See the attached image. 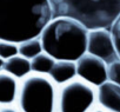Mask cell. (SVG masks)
<instances>
[{
    "label": "cell",
    "instance_id": "15",
    "mask_svg": "<svg viewBox=\"0 0 120 112\" xmlns=\"http://www.w3.org/2000/svg\"><path fill=\"white\" fill-rule=\"evenodd\" d=\"M109 30H111L113 40H114V45H115V48H116L118 57L120 59V14L114 20V23L112 24V26L109 27Z\"/></svg>",
    "mask_w": 120,
    "mask_h": 112
},
{
    "label": "cell",
    "instance_id": "6",
    "mask_svg": "<svg viewBox=\"0 0 120 112\" xmlns=\"http://www.w3.org/2000/svg\"><path fill=\"white\" fill-rule=\"evenodd\" d=\"M86 52L94 55V57L100 58L107 65L119 59L109 28L90 30L87 35Z\"/></svg>",
    "mask_w": 120,
    "mask_h": 112
},
{
    "label": "cell",
    "instance_id": "13",
    "mask_svg": "<svg viewBox=\"0 0 120 112\" xmlns=\"http://www.w3.org/2000/svg\"><path fill=\"white\" fill-rule=\"evenodd\" d=\"M55 59L46 52H41L37 57L31 59V70L34 73L49 74L52 67L54 66Z\"/></svg>",
    "mask_w": 120,
    "mask_h": 112
},
{
    "label": "cell",
    "instance_id": "12",
    "mask_svg": "<svg viewBox=\"0 0 120 112\" xmlns=\"http://www.w3.org/2000/svg\"><path fill=\"white\" fill-rule=\"evenodd\" d=\"M18 48H19V54L25 57V58H27V59H30V60L33 59L34 57H37V55L40 54L41 52H44L40 37L27 39L25 41L19 42Z\"/></svg>",
    "mask_w": 120,
    "mask_h": 112
},
{
    "label": "cell",
    "instance_id": "19",
    "mask_svg": "<svg viewBox=\"0 0 120 112\" xmlns=\"http://www.w3.org/2000/svg\"><path fill=\"white\" fill-rule=\"evenodd\" d=\"M4 63H5V60L0 58V72H1V71H3V69H4Z\"/></svg>",
    "mask_w": 120,
    "mask_h": 112
},
{
    "label": "cell",
    "instance_id": "10",
    "mask_svg": "<svg viewBox=\"0 0 120 112\" xmlns=\"http://www.w3.org/2000/svg\"><path fill=\"white\" fill-rule=\"evenodd\" d=\"M52 80L58 85H63L77 77V66L75 62L71 60H55L54 66L52 67L49 74Z\"/></svg>",
    "mask_w": 120,
    "mask_h": 112
},
{
    "label": "cell",
    "instance_id": "3",
    "mask_svg": "<svg viewBox=\"0 0 120 112\" xmlns=\"http://www.w3.org/2000/svg\"><path fill=\"white\" fill-rule=\"evenodd\" d=\"M53 17H68L88 30L109 28L120 14V0H49Z\"/></svg>",
    "mask_w": 120,
    "mask_h": 112
},
{
    "label": "cell",
    "instance_id": "8",
    "mask_svg": "<svg viewBox=\"0 0 120 112\" xmlns=\"http://www.w3.org/2000/svg\"><path fill=\"white\" fill-rule=\"evenodd\" d=\"M97 104L109 112H120V86L111 80L98 86Z\"/></svg>",
    "mask_w": 120,
    "mask_h": 112
},
{
    "label": "cell",
    "instance_id": "2",
    "mask_svg": "<svg viewBox=\"0 0 120 112\" xmlns=\"http://www.w3.org/2000/svg\"><path fill=\"white\" fill-rule=\"evenodd\" d=\"M88 28L68 17H53L40 33L44 52L55 60L77 62L87 48Z\"/></svg>",
    "mask_w": 120,
    "mask_h": 112
},
{
    "label": "cell",
    "instance_id": "1",
    "mask_svg": "<svg viewBox=\"0 0 120 112\" xmlns=\"http://www.w3.org/2000/svg\"><path fill=\"white\" fill-rule=\"evenodd\" d=\"M52 18L49 0H0V40L37 38Z\"/></svg>",
    "mask_w": 120,
    "mask_h": 112
},
{
    "label": "cell",
    "instance_id": "11",
    "mask_svg": "<svg viewBox=\"0 0 120 112\" xmlns=\"http://www.w3.org/2000/svg\"><path fill=\"white\" fill-rule=\"evenodd\" d=\"M3 71L12 74L13 77H15L20 80V79L28 76L32 72L31 60L22 57V55H20V54H17V55H14V57L5 60Z\"/></svg>",
    "mask_w": 120,
    "mask_h": 112
},
{
    "label": "cell",
    "instance_id": "7",
    "mask_svg": "<svg viewBox=\"0 0 120 112\" xmlns=\"http://www.w3.org/2000/svg\"><path fill=\"white\" fill-rule=\"evenodd\" d=\"M75 66L77 77L95 87L108 80V65L87 52L75 62Z\"/></svg>",
    "mask_w": 120,
    "mask_h": 112
},
{
    "label": "cell",
    "instance_id": "17",
    "mask_svg": "<svg viewBox=\"0 0 120 112\" xmlns=\"http://www.w3.org/2000/svg\"><path fill=\"white\" fill-rule=\"evenodd\" d=\"M0 112H20V110L15 104H11V105H1L0 106Z\"/></svg>",
    "mask_w": 120,
    "mask_h": 112
},
{
    "label": "cell",
    "instance_id": "9",
    "mask_svg": "<svg viewBox=\"0 0 120 112\" xmlns=\"http://www.w3.org/2000/svg\"><path fill=\"white\" fill-rule=\"evenodd\" d=\"M19 90V79L12 74L0 72V106L15 104Z\"/></svg>",
    "mask_w": 120,
    "mask_h": 112
},
{
    "label": "cell",
    "instance_id": "16",
    "mask_svg": "<svg viewBox=\"0 0 120 112\" xmlns=\"http://www.w3.org/2000/svg\"><path fill=\"white\" fill-rule=\"evenodd\" d=\"M108 80L120 86V59L108 65Z\"/></svg>",
    "mask_w": 120,
    "mask_h": 112
},
{
    "label": "cell",
    "instance_id": "4",
    "mask_svg": "<svg viewBox=\"0 0 120 112\" xmlns=\"http://www.w3.org/2000/svg\"><path fill=\"white\" fill-rule=\"evenodd\" d=\"M56 90L48 74L31 72L19 80L15 105L20 112H55Z\"/></svg>",
    "mask_w": 120,
    "mask_h": 112
},
{
    "label": "cell",
    "instance_id": "5",
    "mask_svg": "<svg viewBox=\"0 0 120 112\" xmlns=\"http://www.w3.org/2000/svg\"><path fill=\"white\" fill-rule=\"evenodd\" d=\"M97 105V87L75 77L58 86L55 112H88Z\"/></svg>",
    "mask_w": 120,
    "mask_h": 112
},
{
    "label": "cell",
    "instance_id": "18",
    "mask_svg": "<svg viewBox=\"0 0 120 112\" xmlns=\"http://www.w3.org/2000/svg\"><path fill=\"white\" fill-rule=\"evenodd\" d=\"M88 112H109V111H107L106 108H104V107H101V106H99L98 104L93 107V108H91Z\"/></svg>",
    "mask_w": 120,
    "mask_h": 112
},
{
    "label": "cell",
    "instance_id": "14",
    "mask_svg": "<svg viewBox=\"0 0 120 112\" xmlns=\"http://www.w3.org/2000/svg\"><path fill=\"white\" fill-rule=\"evenodd\" d=\"M17 54H19V48L17 42L8 40H0V58L7 60Z\"/></svg>",
    "mask_w": 120,
    "mask_h": 112
}]
</instances>
